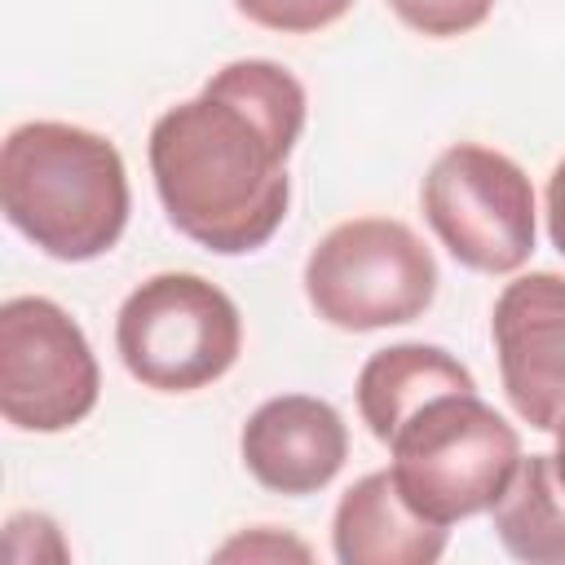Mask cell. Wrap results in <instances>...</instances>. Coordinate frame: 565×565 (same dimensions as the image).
Masks as SVG:
<instances>
[{
	"mask_svg": "<svg viewBox=\"0 0 565 565\" xmlns=\"http://www.w3.org/2000/svg\"><path fill=\"white\" fill-rule=\"evenodd\" d=\"M388 9L419 35L450 40L472 26H481L494 9V0H388Z\"/></svg>",
	"mask_w": 565,
	"mask_h": 565,
	"instance_id": "obj_14",
	"label": "cell"
},
{
	"mask_svg": "<svg viewBox=\"0 0 565 565\" xmlns=\"http://www.w3.org/2000/svg\"><path fill=\"white\" fill-rule=\"evenodd\" d=\"M313 313L340 331L415 322L437 296V260L393 216H358L322 234L305 265Z\"/></svg>",
	"mask_w": 565,
	"mask_h": 565,
	"instance_id": "obj_4",
	"label": "cell"
},
{
	"mask_svg": "<svg viewBox=\"0 0 565 565\" xmlns=\"http://www.w3.org/2000/svg\"><path fill=\"white\" fill-rule=\"evenodd\" d=\"M512 411L552 433L565 415V278L552 269L508 282L490 318Z\"/></svg>",
	"mask_w": 565,
	"mask_h": 565,
	"instance_id": "obj_8",
	"label": "cell"
},
{
	"mask_svg": "<svg viewBox=\"0 0 565 565\" xmlns=\"http://www.w3.org/2000/svg\"><path fill=\"white\" fill-rule=\"evenodd\" d=\"M115 349L146 388L194 393L238 362L243 318L216 282L199 274H154L119 305Z\"/></svg>",
	"mask_w": 565,
	"mask_h": 565,
	"instance_id": "obj_5",
	"label": "cell"
},
{
	"mask_svg": "<svg viewBox=\"0 0 565 565\" xmlns=\"http://www.w3.org/2000/svg\"><path fill=\"white\" fill-rule=\"evenodd\" d=\"M547 234L565 252V159L547 177Z\"/></svg>",
	"mask_w": 565,
	"mask_h": 565,
	"instance_id": "obj_16",
	"label": "cell"
},
{
	"mask_svg": "<svg viewBox=\"0 0 565 565\" xmlns=\"http://www.w3.org/2000/svg\"><path fill=\"white\" fill-rule=\"evenodd\" d=\"M221 561H230V556H309L300 543H291V539H274L269 530H260L256 539H234V543H225L221 552H216Z\"/></svg>",
	"mask_w": 565,
	"mask_h": 565,
	"instance_id": "obj_15",
	"label": "cell"
},
{
	"mask_svg": "<svg viewBox=\"0 0 565 565\" xmlns=\"http://www.w3.org/2000/svg\"><path fill=\"white\" fill-rule=\"evenodd\" d=\"M331 543L344 565H433L446 552V525L424 521L384 468L344 490Z\"/></svg>",
	"mask_w": 565,
	"mask_h": 565,
	"instance_id": "obj_10",
	"label": "cell"
},
{
	"mask_svg": "<svg viewBox=\"0 0 565 565\" xmlns=\"http://www.w3.org/2000/svg\"><path fill=\"white\" fill-rule=\"evenodd\" d=\"M305 128V88L265 57L221 66L199 97L150 128V172L168 221L216 256H243L287 216V159Z\"/></svg>",
	"mask_w": 565,
	"mask_h": 565,
	"instance_id": "obj_1",
	"label": "cell"
},
{
	"mask_svg": "<svg viewBox=\"0 0 565 565\" xmlns=\"http://www.w3.org/2000/svg\"><path fill=\"white\" fill-rule=\"evenodd\" d=\"M419 203L441 247L477 274H512L534 252V185L516 159L490 146L441 150Z\"/></svg>",
	"mask_w": 565,
	"mask_h": 565,
	"instance_id": "obj_6",
	"label": "cell"
},
{
	"mask_svg": "<svg viewBox=\"0 0 565 565\" xmlns=\"http://www.w3.org/2000/svg\"><path fill=\"white\" fill-rule=\"evenodd\" d=\"M234 4L247 22H256L265 31L309 35V31H322V26L340 22L353 0H234Z\"/></svg>",
	"mask_w": 565,
	"mask_h": 565,
	"instance_id": "obj_13",
	"label": "cell"
},
{
	"mask_svg": "<svg viewBox=\"0 0 565 565\" xmlns=\"http://www.w3.org/2000/svg\"><path fill=\"white\" fill-rule=\"evenodd\" d=\"M552 433H556V450H552V463H556V477L565 481V415H561V424H556Z\"/></svg>",
	"mask_w": 565,
	"mask_h": 565,
	"instance_id": "obj_17",
	"label": "cell"
},
{
	"mask_svg": "<svg viewBox=\"0 0 565 565\" xmlns=\"http://www.w3.org/2000/svg\"><path fill=\"white\" fill-rule=\"evenodd\" d=\"M97 358L62 305L44 296H13L0 305V411L13 428H75L97 406Z\"/></svg>",
	"mask_w": 565,
	"mask_h": 565,
	"instance_id": "obj_7",
	"label": "cell"
},
{
	"mask_svg": "<svg viewBox=\"0 0 565 565\" xmlns=\"http://www.w3.org/2000/svg\"><path fill=\"white\" fill-rule=\"evenodd\" d=\"M0 203L9 225L53 260H93L128 225V172L102 132L31 119L4 137Z\"/></svg>",
	"mask_w": 565,
	"mask_h": 565,
	"instance_id": "obj_2",
	"label": "cell"
},
{
	"mask_svg": "<svg viewBox=\"0 0 565 565\" xmlns=\"http://www.w3.org/2000/svg\"><path fill=\"white\" fill-rule=\"evenodd\" d=\"M499 543L530 565H565V481L552 455H521L512 481L490 508Z\"/></svg>",
	"mask_w": 565,
	"mask_h": 565,
	"instance_id": "obj_12",
	"label": "cell"
},
{
	"mask_svg": "<svg viewBox=\"0 0 565 565\" xmlns=\"http://www.w3.org/2000/svg\"><path fill=\"white\" fill-rule=\"evenodd\" d=\"M477 380L459 358L437 344H393L366 358L358 375V411L375 441L388 446L393 428L441 393H468Z\"/></svg>",
	"mask_w": 565,
	"mask_h": 565,
	"instance_id": "obj_11",
	"label": "cell"
},
{
	"mask_svg": "<svg viewBox=\"0 0 565 565\" xmlns=\"http://www.w3.org/2000/svg\"><path fill=\"white\" fill-rule=\"evenodd\" d=\"M393 481L402 499L437 525L490 512L521 463L516 428L468 393H441L411 411L393 437Z\"/></svg>",
	"mask_w": 565,
	"mask_h": 565,
	"instance_id": "obj_3",
	"label": "cell"
},
{
	"mask_svg": "<svg viewBox=\"0 0 565 565\" xmlns=\"http://www.w3.org/2000/svg\"><path fill=\"white\" fill-rule=\"evenodd\" d=\"M247 472L274 494H318L349 459V428L340 411L309 393L269 397L252 411L238 437Z\"/></svg>",
	"mask_w": 565,
	"mask_h": 565,
	"instance_id": "obj_9",
	"label": "cell"
}]
</instances>
